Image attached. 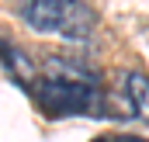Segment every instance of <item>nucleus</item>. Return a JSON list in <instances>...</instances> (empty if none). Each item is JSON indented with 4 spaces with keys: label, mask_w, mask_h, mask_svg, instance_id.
<instances>
[{
    "label": "nucleus",
    "mask_w": 149,
    "mask_h": 142,
    "mask_svg": "<svg viewBox=\"0 0 149 142\" xmlns=\"http://www.w3.org/2000/svg\"><path fill=\"white\" fill-rule=\"evenodd\" d=\"M111 142H149V139H139V135H118V139H111Z\"/></svg>",
    "instance_id": "nucleus-5"
},
{
    "label": "nucleus",
    "mask_w": 149,
    "mask_h": 142,
    "mask_svg": "<svg viewBox=\"0 0 149 142\" xmlns=\"http://www.w3.org/2000/svg\"><path fill=\"white\" fill-rule=\"evenodd\" d=\"M125 90H128V101L135 107V114L149 121V76L128 73V76H125Z\"/></svg>",
    "instance_id": "nucleus-4"
},
{
    "label": "nucleus",
    "mask_w": 149,
    "mask_h": 142,
    "mask_svg": "<svg viewBox=\"0 0 149 142\" xmlns=\"http://www.w3.org/2000/svg\"><path fill=\"white\" fill-rule=\"evenodd\" d=\"M66 7H70V3H42V0H28V3L21 7V17H24V24H28L31 31L45 35V31H59Z\"/></svg>",
    "instance_id": "nucleus-2"
},
{
    "label": "nucleus",
    "mask_w": 149,
    "mask_h": 142,
    "mask_svg": "<svg viewBox=\"0 0 149 142\" xmlns=\"http://www.w3.org/2000/svg\"><path fill=\"white\" fill-rule=\"evenodd\" d=\"M59 35L73 38V42H83V38L94 35V10L87 3H70L66 14H63V24H59Z\"/></svg>",
    "instance_id": "nucleus-3"
},
{
    "label": "nucleus",
    "mask_w": 149,
    "mask_h": 142,
    "mask_svg": "<svg viewBox=\"0 0 149 142\" xmlns=\"http://www.w3.org/2000/svg\"><path fill=\"white\" fill-rule=\"evenodd\" d=\"M42 3H73V0H42Z\"/></svg>",
    "instance_id": "nucleus-6"
},
{
    "label": "nucleus",
    "mask_w": 149,
    "mask_h": 142,
    "mask_svg": "<svg viewBox=\"0 0 149 142\" xmlns=\"http://www.w3.org/2000/svg\"><path fill=\"white\" fill-rule=\"evenodd\" d=\"M35 101L49 118H73V114H104V97L90 83H70V80H38Z\"/></svg>",
    "instance_id": "nucleus-1"
}]
</instances>
